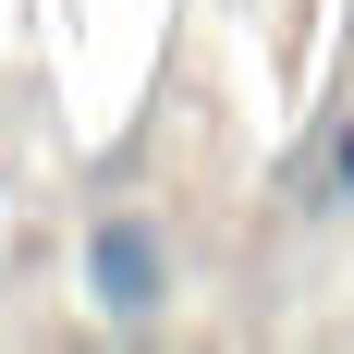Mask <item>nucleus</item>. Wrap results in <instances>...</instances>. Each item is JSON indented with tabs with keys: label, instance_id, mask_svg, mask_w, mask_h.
Returning a JSON list of instances; mask_svg holds the SVG:
<instances>
[{
	"label": "nucleus",
	"instance_id": "f03ea898",
	"mask_svg": "<svg viewBox=\"0 0 354 354\" xmlns=\"http://www.w3.org/2000/svg\"><path fill=\"white\" fill-rule=\"evenodd\" d=\"M318 208H354V122L330 135V159H318Z\"/></svg>",
	"mask_w": 354,
	"mask_h": 354
},
{
	"label": "nucleus",
	"instance_id": "f257e3e1",
	"mask_svg": "<svg viewBox=\"0 0 354 354\" xmlns=\"http://www.w3.org/2000/svg\"><path fill=\"white\" fill-rule=\"evenodd\" d=\"M171 232H159V208H98L86 220V306H98V330H159L171 318Z\"/></svg>",
	"mask_w": 354,
	"mask_h": 354
}]
</instances>
